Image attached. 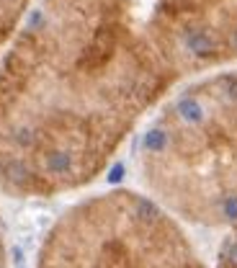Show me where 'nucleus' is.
I'll list each match as a JSON object with an SVG mask.
<instances>
[{"label": "nucleus", "mask_w": 237, "mask_h": 268, "mask_svg": "<svg viewBox=\"0 0 237 268\" xmlns=\"http://www.w3.org/2000/svg\"><path fill=\"white\" fill-rule=\"evenodd\" d=\"M36 268H209L152 196L116 189L83 199L47 232Z\"/></svg>", "instance_id": "obj_3"}, {"label": "nucleus", "mask_w": 237, "mask_h": 268, "mask_svg": "<svg viewBox=\"0 0 237 268\" xmlns=\"http://www.w3.org/2000/svg\"><path fill=\"white\" fill-rule=\"evenodd\" d=\"M0 268H8V255H5V235H3V225H0Z\"/></svg>", "instance_id": "obj_6"}, {"label": "nucleus", "mask_w": 237, "mask_h": 268, "mask_svg": "<svg viewBox=\"0 0 237 268\" xmlns=\"http://www.w3.org/2000/svg\"><path fill=\"white\" fill-rule=\"evenodd\" d=\"M217 268H237V227L230 230L219 248V258H217Z\"/></svg>", "instance_id": "obj_5"}, {"label": "nucleus", "mask_w": 237, "mask_h": 268, "mask_svg": "<svg viewBox=\"0 0 237 268\" xmlns=\"http://www.w3.org/2000/svg\"><path fill=\"white\" fill-rule=\"evenodd\" d=\"M137 165L144 189L173 217L237 227V70L165 98L139 142Z\"/></svg>", "instance_id": "obj_2"}, {"label": "nucleus", "mask_w": 237, "mask_h": 268, "mask_svg": "<svg viewBox=\"0 0 237 268\" xmlns=\"http://www.w3.org/2000/svg\"><path fill=\"white\" fill-rule=\"evenodd\" d=\"M237 65V0H39L0 59V191L93 183L183 80Z\"/></svg>", "instance_id": "obj_1"}, {"label": "nucleus", "mask_w": 237, "mask_h": 268, "mask_svg": "<svg viewBox=\"0 0 237 268\" xmlns=\"http://www.w3.org/2000/svg\"><path fill=\"white\" fill-rule=\"evenodd\" d=\"M34 8V0H0V59L23 26L26 16Z\"/></svg>", "instance_id": "obj_4"}]
</instances>
